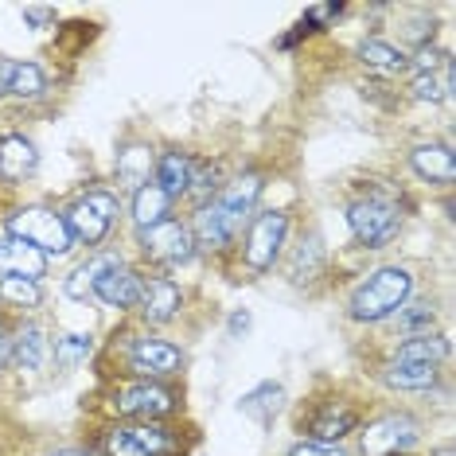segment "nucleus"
Segmentation results:
<instances>
[{
	"label": "nucleus",
	"instance_id": "1",
	"mask_svg": "<svg viewBox=\"0 0 456 456\" xmlns=\"http://www.w3.org/2000/svg\"><path fill=\"white\" fill-rule=\"evenodd\" d=\"M262 195H265V172L242 168V172L226 175V183L203 207H195L191 215H183L191 226L200 257L226 262V257L234 254L242 226L250 223V215L262 207Z\"/></svg>",
	"mask_w": 456,
	"mask_h": 456
},
{
	"label": "nucleus",
	"instance_id": "2",
	"mask_svg": "<svg viewBox=\"0 0 456 456\" xmlns=\"http://www.w3.org/2000/svg\"><path fill=\"white\" fill-rule=\"evenodd\" d=\"M110 359V370L102 379H149V382H180L188 370V351L175 339L149 328L113 331V339L102 351V362Z\"/></svg>",
	"mask_w": 456,
	"mask_h": 456
},
{
	"label": "nucleus",
	"instance_id": "3",
	"mask_svg": "<svg viewBox=\"0 0 456 456\" xmlns=\"http://www.w3.org/2000/svg\"><path fill=\"white\" fill-rule=\"evenodd\" d=\"M200 429L188 421H102L90 437L94 456H191Z\"/></svg>",
	"mask_w": 456,
	"mask_h": 456
},
{
	"label": "nucleus",
	"instance_id": "4",
	"mask_svg": "<svg viewBox=\"0 0 456 456\" xmlns=\"http://www.w3.org/2000/svg\"><path fill=\"white\" fill-rule=\"evenodd\" d=\"M406 215H410V200L394 183H367L344 203L351 242L370 254L387 250L394 238L406 231Z\"/></svg>",
	"mask_w": 456,
	"mask_h": 456
},
{
	"label": "nucleus",
	"instance_id": "5",
	"mask_svg": "<svg viewBox=\"0 0 456 456\" xmlns=\"http://www.w3.org/2000/svg\"><path fill=\"white\" fill-rule=\"evenodd\" d=\"M413 293H418V269L410 262H382L355 281L344 300V316L355 328H382Z\"/></svg>",
	"mask_w": 456,
	"mask_h": 456
},
{
	"label": "nucleus",
	"instance_id": "6",
	"mask_svg": "<svg viewBox=\"0 0 456 456\" xmlns=\"http://www.w3.org/2000/svg\"><path fill=\"white\" fill-rule=\"evenodd\" d=\"M180 382L149 379H106L102 382V413L110 421H180L183 418Z\"/></svg>",
	"mask_w": 456,
	"mask_h": 456
},
{
	"label": "nucleus",
	"instance_id": "7",
	"mask_svg": "<svg viewBox=\"0 0 456 456\" xmlns=\"http://www.w3.org/2000/svg\"><path fill=\"white\" fill-rule=\"evenodd\" d=\"M59 211H63L67 231L78 250L94 254V250H106L110 238L118 234L121 219H126V195L118 188H106V183H94V188L75 191L67 207H59Z\"/></svg>",
	"mask_w": 456,
	"mask_h": 456
},
{
	"label": "nucleus",
	"instance_id": "8",
	"mask_svg": "<svg viewBox=\"0 0 456 456\" xmlns=\"http://www.w3.org/2000/svg\"><path fill=\"white\" fill-rule=\"evenodd\" d=\"M289 234H293V215L285 207H257L250 215V223L242 226L234 246V265L238 273H246L242 281L265 277L269 269L281 265V257L289 250Z\"/></svg>",
	"mask_w": 456,
	"mask_h": 456
},
{
	"label": "nucleus",
	"instance_id": "9",
	"mask_svg": "<svg viewBox=\"0 0 456 456\" xmlns=\"http://www.w3.org/2000/svg\"><path fill=\"white\" fill-rule=\"evenodd\" d=\"M351 456H418L425 441V418L410 406H382L359 421Z\"/></svg>",
	"mask_w": 456,
	"mask_h": 456
},
{
	"label": "nucleus",
	"instance_id": "10",
	"mask_svg": "<svg viewBox=\"0 0 456 456\" xmlns=\"http://www.w3.org/2000/svg\"><path fill=\"white\" fill-rule=\"evenodd\" d=\"M367 406L347 390H328L313 394V398L300 406L293 429L300 433L297 441H316V444H347L355 437L359 421L367 418Z\"/></svg>",
	"mask_w": 456,
	"mask_h": 456
},
{
	"label": "nucleus",
	"instance_id": "11",
	"mask_svg": "<svg viewBox=\"0 0 456 456\" xmlns=\"http://www.w3.org/2000/svg\"><path fill=\"white\" fill-rule=\"evenodd\" d=\"M4 234L20 238V242H28L32 250H39L47 257V262H63L78 250L75 238L67 231V219L59 207L51 203H20L12 211L4 215Z\"/></svg>",
	"mask_w": 456,
	"mask_h": 456
},
{
	"label": "nucleus",
	"instance_id": "12",
	"mask_svg": "<svg viewBox=\"0 0 456 456\" xmlns=\"http://www.w3.org/2000/svg\"><path fill=\"white\" fill-rule=\"evenodd\" d=\"M200 250H195V238H191V226L183 215H172L149 231H137V265L149 269V273H180L188 269Z\"/></svg>",
	"mask_w": 456,
	"mask_h": 456
},
{
	"label": "nucleus",
	"instance_id": "13",
	"mask_svg": "<svg viewBox=\"0 0 456 456\" xmlns=\"http://www.w3.org/2000/svg\"><path fill=\"white\" fill-rule=\"evenodd\" d=\"M456 90V59L449 47H421L410 51V70H406V94L425 106H449Z\"/></svg>",
	"mask_w": 456,
	"mask_h": 456
},
{
	"label": "nucleus",
	"instance_id": "14",
	"mask_svg": "<svg viewBox=\"0 0 456 456\" xmlns=\"http://www.w3.org/2000/svg\"><path fill=\"white\" fill-rule=\"evenodd\" d=\"M183 313H188V285L175 281L172 273H144L141 300H137V308H133L137 328L160 331V328L175 324Z\"/></svg>",
	"mask_w": 456,
	"mask_h": 456
},
{
	"label": "nucleus",
	"instance_id": "15",
	"mask_svg": "<svg viewBox=\"0 0 456 456\" xmlns=\"http://www.w3.org/2000/svg\"><path fill=\"white\" fill-rule=\"evenodd\" d=\"M406 164L410 172L418 175L421 183L441 191H452L456 183V157H452V144L449 141H413L406 149Z\"/></svg>",
	"mask_w": 456,
	"mask_h": 456
},
{
	"label": "nucleus",
	"instance_id": "16",
	"mask_svg": "<svg viewBox=\"0 0 456 456\" xmlns=\"http://www.w3.org/2000/svg\"><path fill=\"white\" fill-rule=\"evenodd\" d=\"M144 273H149V269H141L137 262L126 257V262L113 265L94 285V297L90 300H98L102 308H113V313H121V316H133V308H137V300H141V289H144Z\"/></svg>",
	"mask_w": 456,
	"mask_h": 456
},
{
	"label": "nucleus",
	"instance_id": "17",
	"mask_svg": "<svg viewBox=\"0 0 456 456\" xmlns=\"http://www.w3.org/2000/svg\"><path fill=\"white\" fill-rule=\"evenodd\" d=\"M355 63H359V70H367V75L379 82H398V78H406V70H410V51H402L387 36H367L355 47Z\"/></svg>",
	"mask_w": 456,
	"mask_h": 456
},
{
	"label": "nucleus",
	"instance_id": "18",
	"mask_svg": "<svg viewBox=\"0 0 456 456\" xmlns=\"http://www.w3.org/2000/svg\"><path fill=\"white\" fill-rule=\"evenodd\" d=\"M51 359V331L44 320L36 316H20L12 328V370H24V375H36L44 370Z\"/></svg>",
	"mask_w": 456,
	"mask_h": 456
},
{
	"label": "nucleus",
	"instance_id": "19",
	"mask_svg": "<svg viewBox=\"0 0 456 456\" xmlns=\"http://www.w3.org/2000/svg\"><path fill=\"white\" fill-rule=\"evenodd\" d=\"M281 265H285L289 285H297V289H308L313 281H320V277L328 273V246H324V238H320L316 231L300 234V242L285 250Z\"/></svg>",
	"mask_w": 456,
	"mask_h": 456
},
{
	"label": "nucleus",
	"instance_id": "20",
	"mask_svg": "<svg viewBox=\"0 0 456 456\" xmlns=\"http://www.w3.org/2000/svg\"><path fill=\"white\" fill-rule=\"evenodd\" d=\"M152 164H157V144L144 137H126L113 152V175H118V191H137L141 183L152 180Z\"/></svg>",
	"mask_w": 456,
	"mask_h": 456
},
{
	"label": "nucleus",
	"instance_id": "21",
	"mask_svg": "<svg viewBox=\"0 0 456 456\" xmlns=\"http://www.w3.org/2000/svg\"><path fill=\"white\" fill-rule=\"evenodd\" d=\"M36 168H39L36 141L20 129L0 133V183H4V188H16V183L32 180Z\"/></svg>",
	"mask_w": 456,
	"mask_h": 456
},
{
	"label": "nucleus",
	"instance_id": "22",
	"mask_svg": "<svg viewBox=\"0 0 456 456\" xmlns=\"http://www.w3.org/2000/svg\"><path fill=\"white\" fill-rule=\"evenodd\" d=\"M191 157L195 152L180 149V144H164L157 149V164H152V183L180 207L188 200V183H191Z\"/></svg>",
	"mask_w": 456,
	"mask_h": 456
},
{
	"label": "nucleus",
	"instance_id": "23",
	"mask_svg": "<svg viewBox=\"0 0 456 456\" xmlns=\"http://www.w3.org/2000/svg\"><path fill=\"white\" fill-rule=\"evenodd\" d=\"M379 382L390 394H433L444 382V367H421V362H390V359H382Z\"/></svg>",
	"mask_w": 456,
	"mask_h": 456
},
{
	"label": "nucleus",
	"instance_id": "24",
	"mask_svg": "<svg viewBox=\"0 0 456 456\" xmlns=\"http://www.w3.org/2000/svg\"><path fill=\"white\" fill-rule=\"evenodd\" d=\"M121 262H126V254H121L118 246H106V250L86 254V262H78V265L63 277V293H67L70 300H90V297H94V285L110 273L113 265H121Z\"/></svg>",
	"mask_w": 456,
	"mask_h": 456
},
{
	"label": "nucleus",
	"instance_id": "25",
	"mask_svg": "<svg viewBox=\"0 0 456 456\" xmlns=\"http://www.w3.org/2000/svg\"><path fill=\"white\" fill-rule=\"evenodd\" d=\"M382 328H387L390 336H398V339L429 336V331H441V308H437V300H433V297H418V293H413Z\"/></svg>",
	"mask_w": 456,
	"mask_h": 456
},
{
	"label": "nucleus",
	"instance_id": "26",
	"mask_svg": "<svg viewBox=\"0 0 456 456\" xmlns=\"http://www.w3.org/2000/svg\"><path fill=\"white\" fill-rule=\"evenodd\" d=\"M390 362H421V367H449L452 344L444 331H429V336H410L390 347Z\"/></svg>",
	"mask_w": 456,
	"mask_h": 456
},
{
	"label": "nucleus",
	"instance_id": "27",
	"mask_svg": "<svg viewBox=\"0 0 456 456\" xmlns=\"http://www.w3.org/2000/svg\"><path fill=\"white\" fill-rule=\"evenodd\" d=\"M126 215H129L133 231H149V226H157V223H164V219H172V215H175V203L157 188V183L149 180V183H141L137 191H129Z\"/></svg>",
	"mask_w": 456,
	"mask_h": 456
},
{
	"label": "nucleus",
	"instance_id": "28",
	"mask_svg": "<svg viewBox=\"0 0 456 456\" xmlns=\"http://www.w3.org/2000/svg\"><path fill=\"white\" fill-rule=\"evenodd\" d=\"M51 262L39 250H32L28 242H20L12 234H0V277H32L44 281Z\"/></svg>",
	"mask_w": 456,
	"mask_h": 456
},
{
	"label": "nucleus",
	"instance_id": "29",
	"mask_svg": "<svg viewBox=\"0 0 456 456\" xmlns=\"http://www.w3.org/2000/svg\"><path fill=\"white\" fill-rule=\"evenodd\" d=\"M47 300L44 281H32V277H0V313L8 316H36Z\"/></svg>",
	"mask_w": 456,
	"mask_h": 456
},
{
	"label": "nucleus",
	"instance_id": "30",
	"mask_svg": "<svg viewBox=\"0 0 456 456\" xmlns=\"http://www.w3.org/2000/svg\"><path fill=\"white\" fill-rule=\"evenodd\" d=\"M223 183H226V168L219 157H191V183H188V200L183 203L195 211V207H203Z\"/></svg>",
	"mask_w": 456,
	"mask_h": 456
},
{
	"label": "nucleus",
	"instance_id": "31",
	"mask_svg": "<svg viewBox=\"0 0 456 456\" xmlns=\"http://www.w3.org/2000/svg\"><path fill=\"white\" fill-rule=\"evenodd\" d=\"M94 347H98V339L90 336V331H67V336H59L55 344H51V359H55V367L67 375V370L82 367V362L94 355Z\"/></svg>",
	"mask_w": 456,
	"mask_h": 456
},
{
	"label": "nucleus",
	"instance_id": "32",
	"mask_svg": "<svg viewBox=\"0 0 456 456\" xmlns=\"http://www.w3.org/2000/svg\"><path fill=\"white\" fill-rule=\"evenodd\" d=\"M47 94H51L47 70L39 67L36 59H20L16 78H12V98H20V102H39V98H47Z\"/></svg>",
	"mask_w": 456,
	"mask_h": 456
},
{
	"label": "nucleus",
	"instance_id": "33",
	"mask_svg": "<svg viewBox=\"0 0 456 456\" xmlns=\"http://www.w3.org/2000/svg\"><path fill=\"white\" fill-rule=\"evenodd\" d=\"M285 402V390L281 382H262L257 390H250L242 402H238V410L246 413V418H257V421H273V413L281 410Z\"/></svg>",
	"mask_w": 456,
	"mask_h": 456
},
{
	"label": "nucleus",
	"instance_id": "34",
	"mask_svg": "<svg viewBox=\"0 0 456 456\" xmlns=\"http://www.w3.org/2000/svg\"><path fill=\"white\" fill-rule=\"evenodd\" d=\"M437 39V16H429L425 8L410 12L402 20V36H398V47L402 51H421V47H433Z\"/></svg>",
	"mask_w": 456,
	"mask_h": 456
},
{
	"label": "nucleus",
	"instance_id": "35",
	"mask_svg": "<svg viewBox=\"0 0 456 456\" xmlns=\"http://www.w3.org/2000/svg\"><path fill=\"white\" fill-rule=\"evenodd\" d=\"M339 16H344V4H313L305 12V20H300V28L305 32H324L331 20H339Z\"/></svg>",
	"mask_w": 456,
	"mask_h": 456
},
{
	"label": "nucleus",
	"instance_id": "36",
	"mask_svg": "<svg viewBox=\"0 0 456 456\" xmlns=\"http://www.w3.org/2000/svg\"><path fill=\"white\" fill-rule=\"evenodd\" d=\"M285 456H351L347 444H316V441H293Z\"/></svg>",
	"mask_w": 456,
	"mask_h": 456
},
{
	"label": "nucleus",
	"instance_id": "37",
	"mask_svg": "<svg viewBox=\"0 0 456 456\" xmlns=\"http://www.w3.org/2000/svg\"><path fill=\"white\" fill-rule=\"evenodd\" d=\"M12 328H16V316L0 313V375L12 370Z\"/></svg>",
	"mask_w": 456,
	"mask_h": 456
},
{
	"label": "nucleus",
	"instance_id": "38",
	"mask_svg": "<svg viewBox=\"0 0 456 456\" xmlns=\"http://www.w3.org/2000/svg\"><path fill=\"white\" fill-rule=\"evenodd\" d=\"M16 67H20V59H12V55H0V98H12Z\"/></svg>",
	"mask_w": 456,
	"mask_h": 456
},
{
	"label": "nucleus",
	"instance_id": "39",
	"mask_svg": "<svg viewBox=\"0 0 456 456\" xmlns=\"http://www.w3.org/2000/svg\"><path fill=\"white\" fill-rule=\"evenodd\" d=\"M24 20H28V24H36V28L55 24V8H32V4H28L24 8Z\"/></svg>",
	"mask_w": 456,
	"mask_h": 456
},
{
	"label": "nucleus",
	"instance_id": "40",
	"mask_svg": "<svg viewBox=\"0 0 456 456\" xmlns=\"http://www.w3.org/2000/svg\"><path fill=\"white\" fill-rule=\"evenodd\" d=\"M250 328V313H234L231 316V336H238V331H246Z\"/></svg>",
	"mask_w": 456,
	"mask_h": 456
},
{
	"label": "nucleus",
	"instance_id": "41",
	"mask_svg": "<svg viewBox=\"0 0 456 456\" xmlns=\"http://www.w3.org/2000/svg\"><path fill=\"white\" fill-rule=\"evenodd\" d=\"M51 456H94L90 449H78V444H67V449H55Z\"/></svg>",
	"mask_w": 456,
	"mask_h": 456
},
{
	"label": "nucleus",
	"instance_id": "42",
	"mask_svg": "<svg viewBox=\"0 0 456 456\" xmlns=\"http://www.w3.org/2000/svg\"><path fill=\"white\" fill-rule=\"evenodd\" d=\"M429 456H452V444H449V441H444V444H437V449H433Z\"/></svg>",
	"mask_w": 456,
	"mask_h": 456
}]
</instances>
